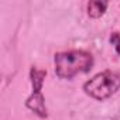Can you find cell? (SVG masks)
Listing matches in <instances>:
<instances>
[{
    "label": "cell",
    "mask_w": 120,
    "mask_h": 120,
    "mask_svg": "<svg viewBox=\"0 0 120 120\" xmlns=\"http://www.w3.org/2000/svg\"><path fill=\"white\" fill-rule=\"evenodd\" d=\"M82 89L89 98L103 102L120 90V71H102L88 79Z\"/></svg>",
    "instance_id": "2"
},
{
    "label": "cell",
    "mask_w": 120,
    "mask_h": 120,
    "mask_svg": "<svg viewBox=\"0 0 120 120\" xmlns=\"http://www.w3.org/2000/svg\"><path fill=\"white\" fill-rule=\"evenodd\" d=\"M110 42L114 44V49H116V52L120 55V37H119V33H113V34H112Z\"/></svg>",
    "instance_id": "5"
},
{
    "label": "cell",
    "mask_w": 120,
    "mask_h": 120,
    "mask_svg": "<svg viewBox=\"0 0 120 120\" xmlns=\"http://www.w3.org/2000/svg\"><path fill=\"white\" fill-rule=\"evenodd\" d=\"M109 3L107 2H102V0H90L86 4V10H88V16L90 19H100L106 10H107Z\"/></svg>",
    "instance_id": "4"
},
{
    "label": "cell",
    "mask_w": 120,
    "mask_h": 120,
    "mask_svg": "<svg viewBox=\"0 0 120 120\" xmlns=\"http://www.w3.org/2000/svg\"><path fill=\"white\" fill-rule=\"evenodd\" d=\"M93 65V55L82 49L56 52L54 56V71L59 79L71 81L79 74H88Z\"/></svg>",
    "instance_id": "1"
},
{
    "label": "cell",
    "mask_w": 120,
    "mask_h": 120,
    "mask_svg": "<svg viewBox=\"0 0 120 120\" xmlns=\"http://www.w3.org/2000/svg\"><path fill=\"white\" fill-rule=\"evenodd\" d=\"M45 76H47L45 69H40L35 65H33L30 68V82H31L33 90L24 103L28 110H31L33 113H35L41 119L48 117V110L45 106V98L42 95V85H44Z\"/></svg>",
    "instance_id": "3"
}]
</instances>
